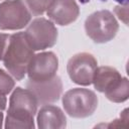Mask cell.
Instances as JSON below:
<instances>
[{
  "instance_id": "1",
  "label": "cell",
  "mask_w": 129,
  "mask_h": 129,
  "mask_svg": "<svg viewBox=\"0 0 129 129\" xmlns=\"http://www.w3.org/2000/svg\"><path fill=\"white\" fill-rule=\"evenodd\" d=\"M37 101L28 89L16 88L11 94L5 128H34Z\"/></svg>"
},
{
  "instance_id": "2",
  "label": "cell",
  "mask_w": 129,
  "mask_h": 129,
  "mask_svg": "<svg viewBox=\"0 0 129 129\" xmlns=\"http://www.w3.org/2000/svg\"><path fill=\"white\" fill-rule=\"evenodd\" d=\"M32 55L33 49L28 44L24 32H17L9 36L2 59L11 76L17 81H20L27 73Z\"/></svg>"
},
{
  "instance_id": "3",
  "label": "cell",
  "mask_w": 129,
  "mask_h": 129,
  "mask_svg": "<svg viewBox=\"0 0 129 129\" xmlns=\"http://www.w3.org/2000/svg\"><path fill=\"white\" fill-rule=\"evenodd\" d=\"M97 91L104 93L108 100L121 103L128 99L129 84L126 78L112 67H100L96 69L93 82Z\"/></svg>"
},
{
  "instance_id": "4",
  "label": "cell",
  "mask_w": 129,
  "mask_h": 129,
  "mask_svg": "<svg viewBox=\"0 0 129 129\" xmlns=\"http://www.w3.org/2000/svg\"><path fill=\"white\" fill-rule=\"evenodd\" d=\"M118 28L116 18L108 10L96 11L89 15L85 21L87 35L97 43H105L113 39Z\"/></svg>"
},
{
  "instance_id": "5",
  "label": "cell",
  "mask_w": 129,
  "mask_h": 129,
  "mask_svg": "<svg viewBox=\"0 0 129 129\" xmlns=\"http://www.w3.org/2000/svg\"><path fill=\"white\" fill-rule=\"evenodd\" d=\"M62 106L71 117L86 118L91 116L97 109L98 98L91 90L75 88L63 95Z\"/></svg>"
},
{
  "instance_id": "6",
  "label": "cell",
  "mask_w": 129,
  "mask_h": 129,
  "mask_svg": "<svg viewBox=\"0 0 129 129\" xmlns=\"http://www.w3.org/2000/svg\"><path fill=\"white\" fill-rule=\"evenodd\" d=\"M24 35L33 50H43L55 44L57 30L50 20L40 17L30 22L24 31Z\"/></svg>"
},
{
  "instance_id": "7",
  "label": "cell",
  "mask_w": 129,
  "mask_h": 129,
  "mask_svg": "<svg viewBox=\"0 0 129 129\" xmlns=\"http://www.w3.org/2000/svg\"><path fill=\"white\" fill-rule=\"evenodd\" d=\"M31 13L23 0H6L0 3V29L17 30L25 27Z\"/></svg>"
},
{
  "instance_id": "8",
  "label": "cell",
  "mask_w": 129,
  "mask_h": 129,
  "mask_svg": "<svg viewBox=\"0 0 129 129\" xmlns=\"http://www.w3.org/2000/svg\"><path fill=\"white\" fill-rule=\"evenodd\" d=\"M97 69V60L91 53L80 52L73 55L67 66L71 80L81 86H89L93 82Z\"/></svg>"
},
{
  "instance_id": "9",
  "label": "cell",
  "mask_w": 129,
  "mask_h": 129,
  "mask_svg": "<svg viewBox=\"0 0 129 129\" xmlns=\"http://www.w3.org/2000/svg\"><path fill=\"white\" fill-rule=\"evenodd\" d=\"M58 69L57 56L51 51H44L33 54L28 68V80L32 82H42L53 78Z\"/></svg>"
},
{
  "instance_id": "10",
  "label": "cell",
  "mask_w": 129,
  "mask_h": 129,
  "mask_svg": "<svg viewBox=\"0 0 129 129\" xmlns=\"http://www.w3.org/2000/svg\"><path fill=\"white\" fill-rule=\"evenodd\" d=\"M26 89H28L36 98L38 104L45 105L57 101L62 92V83L58 76L42 81L32 82L28 80L26 82Z\"/></svg>"
},
{
  "instance_id": "11",
  "label": "cell",
  "mask_w": 129,
  "mask_h": 129,
  "mask_svg": "<svg viewBox=\"0 0 129 129\" xmlns=\"http://www.w3.org/2000/svg\"><path fill=\"white\" fill-rule=\"evenodd\" d=\"M80 13L76 0H52L46 14L56 24L68 25L74 22Z\"/></svg>"
},
{
  "instance_id": "12",
  "label": "cell",
  "mask_w": 129,
  "mask_h": 129,
  "mask_svg": "<svg viewBox=\"0 0 129 129\" xmlns=\"http://www.w3.org/2000/svg\"><path fill=\"white\" fill-rule=\"evenodd\" d=\"M67 125L63 112L56 106L43 105L37 113V126L41 129H60Z\"/></svg>"
},
{
  "instance_id": "13",
  "label": "cell",
  "mask_w": 129,
  "mask_h": 129,
  "mask_svg": "<svg viewBox=\"0 0 129 129\" xmlns=\"http://www.w3.org/2000/svg\"><path fill=\"white\" fill-rule=\"evenodd\" d=\"M31 15L39 16L43 14L52 0H23Z\"/></svg>"
},
{
  "instance_id": "14",
  "label": "cell",
  "mask_w": 129,
  "mask_h": 129,
  "mask_svg": "<svg viewBox=\"0 0 129 129\" xmlns=\"http://www.w3.org/2000/svg\"><path fill=\"white\" fill-rule=\"evenodd\" d=\"M14 80L3 70H0V94L7 95L14 88Z\"/></svg>"
},
{
  "instance_id": "15",
  "label": "cell",
  "mask_w": 129,
  "mask_h": 129,
  "mask_svg": "<svg viewBox=\"0 0 129 129\" xmlns=\"http://www.w3.org/2000/svg\"><path fill=\"white\" fill-rule=\"evenodd\" d=\"M128 120H129V117H128V109H125L122 113H121V116H120V119L118 120H114V122L110 123L109 125H107L108 127H125V128H128Z\"/></svg>"
},
{
  "instance_id": "16",
  "label": "cell",
  "mask_w": 129,
  "mask_h": 129,
  "mask_svg": "<svg viewBox=\"0 0 129 129\" xmlns=\"http://www.w3.org/2000/svg\"><path fill=\"white\" fill-rule=\"evenodd\" d=\"M114 12L121 21H123L126 25H128V4L116 6Z\"/></svg>"
},
{
  "instance_id": "17",
  "label": "cell",
  "mask_w": 129,
  "mask_h": 129,
  "mask_svg": "<svg viewBox=\"0 0 129 129\" xmlns=\"http://www.w3.org/2000/svg\"><path fill=\"white\" fill-rule=\"evenodd\" d=\"M9 39V36L5 33H0V59L3 58V54L7 45V41Z\"/></svg>"
},
{
  "instance_id": "18",
  "label": "cell",
  "mask_w": 129,
  "mask_h": 129,
  "mask_svg": "<svg viewBox=\"0 0 129 129\" xmlns=\"http://www.w3.org/2000/svg\"><path fill=\"white\" fill-rule=\"evenodd\" d=\"M6 98H5V95H1L0 94V110H4L6 108Z\"/></svg>"
},
{
  "instance_id": "19",
  "label": "cell",
  "mask_w": 129,
  "mask_h": 129,
  "mask_svg": "<svg viewBox=\"0 0 129 129\" xmlns=\"http://www.w3.org/2000/svg\"><path fill=\"white\" fill-rule=\"evenodd\" d=\"M116 2H118L120 5H127L128 4V0H115Z\"/></svg>"
},
{
  "instance_id": "20",
  "label": "cell",
  "mask_w": 129,
  "mask_h": 129,
  "mask_svg": "<svg viewBox=\"0 0 129 129\" xmlns=\"http://www.w3.org/2000/svg\"><path fill=\"white\" fill-rule=\"evenodd\" d=\"M2 122H3V113L0 110V128L2 127Z\"/></svg>"
}]
</instances>
